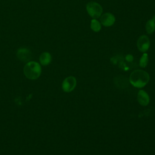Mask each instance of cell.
Instances as JSON below:
<instances>
[{"mask_svg": "<svg viewBox=\"0 0 155 155\" xmlns=\"http://www.w3.org/2000/svg\"><path fill=\"white\" fill-rule=\"evenodd\" d=\"M137 101L142 106H147L150 102L149 95L145 91L139 90L137 93Z\"/></svg>", "mask_w": 155, "mask_h": 155, "instance_id": "cell-8", "label": "cell"}, {"mask_svg": "<svg viewBox=\"0 0 155 155\" xmlns=\"http://www.w3.org/2000/svg\"><path fill=\"white\" fill-rule=\"evenodd\" d=\"M100 22L105 27H110L115 22V17L111 13H105L100 16Z\"/></svg>", "mask_w": 155, "mask_h": 155, "instance_id": "cell-7", "label": "cell"}, {"mask_svg": "<svg viewBox=\"0 0 155 155\" xmlns=\"http://www.w3.org/2000/svg\"><path fill=\"white\" fill-rule=\"evenodd\" d=\"M39 61L41 65H47L51 61V56L48 52H44L42 53L39 57Z\"/></svg>", "mask_w": 155, "mask_h": 155, "instance_id": "cell-10", "label": "cell"}, {"mask_svg": "<svg viewBox=\"0 0 155 155\" xmlns=\"http://www.w3.org/2000/svg\"><path fill=\"white\" fill-rule=\"evenodd\" d=\"M76 86V79L73 76H70L66 78L62 82V88L64 91L68 93L72 91Z\"/></svg>", "mask_w": 155, "mask_h": 155, "instance_id": "cell-4", "label": "cell"}, {"mask_svg": "<svg viewBox=\"0 0 155 155\" xmlns=\"http://www.w3.org/2000/svg\"><path fill=\"white\" fill-rule=\"evenodd\" d=\"M86 9L88 14L93 19L99 18L103 12L102 6L97 2L91 1L87 3Z\"/></svg>", "mask_w": 155, "mask_h": 155, "instance_id": "cell-3", "label": "cell"}, {"mask_svg": "<svg viewBox=\"0 0 155 155\" xmlns=\"http://www.w3.org/2000/svg\"><path fill=\"white\" fill-rule=\"evenodd\" d=\"M18 58L23 62H29L31 59V52L30 49L26 47H21L17 51Z\"/></svg>", "mask_w": 155, "mask_h": 155, "instance_id": "cell-6", "label": "cell"}, {"mask_svg": "<svg viewBox=\"0 0 155 155\" xmlns=\"http://www.w3.org/2000/svg\"><path fill=\"white\" fill-rule=\"evenodd\" d=\"M128 79L122 76H117L114 78V82L115 85L120 89L125 88L128 85Z\"/></svg>", "mask_w": 155, "mask_h": 155, "instance_id": "cell-9", "label": "cell"}, {"mask_svg": "<svg viewBox=\"0 0 155 155\" xmlns=\"http://www.w3.org/2000/svg\"><path fill=\"white\" fill-rule=\"evenodd\" d=\"M150 81L149 74L142 70H136L130 76V83L136 88H142L145 87Z\"/></svg>", "mask_w": 155, "mask_h": 155, "instance_id": "cell-1", "label": "cell"}, {"mask_svg": "<svg viewBox=\"0 0 155 155\" xmlns=\"http://www.w3.org/2000/svg\"><path fill=\"white\" fill-rule=\"evenodd\" d=\"M150 46V41L147 35H142L138 38L137 41V47L140 51L145 53L149 49Z\"/></svg>", "mask_w": 155, "mask_h": 155, "instance_id": "cell-5", "label": "cell"}, {"mask_svg": "<svg viewBox=\"0 0 155 155\" xmlns=\"http://www.w3.org/2000/svg\"><path fill=\"white\" fill-rule=\"evenodd\" d=\"M23 71L24 75L28 79L35 80L41 75V67L37 62L29 61L25 65Z\"/></svg>", "mask_w": 155, "mask_h": 155, "instance_id": "cell-2", "label": "cell"}, {"mask_svg": "<svg viewBox=\"0 0 155 155\" xmlns=\"http://www.w3.org/2000/svg\"><path fill=\"white\" fill-rule=\"evenodd\" d=\"M145 29L148 34H151L155 30V15L150 20H148L145 25Z\"/></svg>", "mask_w": 155, "mask_h": 155, "instance_id": "cell-11", "label": "cell"}, {"mask_svg": "<svg viewBox=\"0 0 155 155\" xmlns=\"http://www.w3.org/2000/svg\"><path fill=\"white\" fill-rule=\"evenodd\" d=\"M148 62V54L146 53H144L142 56H141L140 61H139V65L140 67L144 68L145 67Z\"/></svg>", "mask_w": 155, "mask_h": 155, "instance_id": "cell-13", "label": "cell"}, {"mask_svg": "<svg viewBox=\"0 0 155 155\" xmlns=\"http://www.w3.org/2000/svg\"><path fill=\"white\" fill-rule=\"evenodd\" d=\"M126 59L128 61H132L133 58V56L131 55H127V57H126Z\"/></svg>", "mask_w": 155, "mask_h": 155, "instance_id": "cell-14", "label": "cell"}, {"mask_svg": "<svg viewBox=\"0 0 155 155\" xmlns=\"http://www.w3.org/2000/svg\"><path fill=\"white\" fill-rule=\"evenodd\" d=\"M90 28L94 32H98L101 29V24L97 19H93L91 21Z\"/></svg>", "mask_w": 155, "mask_h": 155, "instance_id": "cell-12", "label": "cell"}]
</instances>
